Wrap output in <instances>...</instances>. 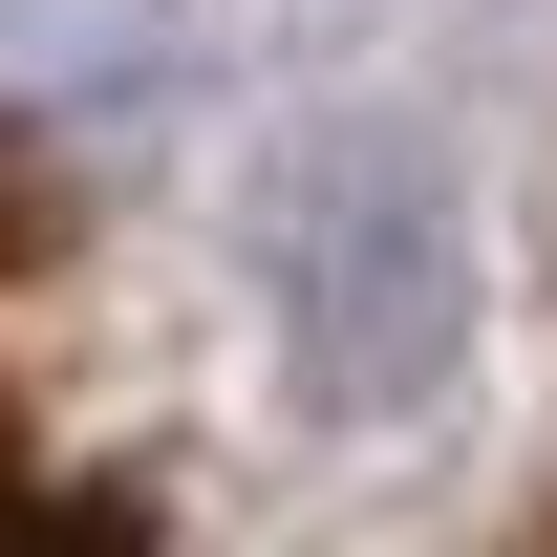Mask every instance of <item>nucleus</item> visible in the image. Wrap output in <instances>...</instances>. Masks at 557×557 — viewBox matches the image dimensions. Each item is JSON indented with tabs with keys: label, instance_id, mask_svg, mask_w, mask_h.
<instances>
[{
	"label": "nucleus",
	"instance_id": "1",
	"mask_svg": "<svg viewBox=\"0 0 557 557\" xmlns=\"http://www.w3.org/2000/svg\"><path fill=\"white\" fill-rule=\"evenodd\" d=\"M278 300H300V386L322 408H408L429 364H450V214L386 129H344L278 214Z\"/></svg>",
	"mask_w": 557,
	"mask_h": 557
},
{
	"label": "nucleus",
	"instance_id": "2",
	"mask_svg": "<svg viewBox=\"0 0 557 557\" xmlns=\"http://www.w3.org/2000/svg\"><path fill=\"white\" fill-rule=\"evenodd\" d=\"M44 278H65V172L0 129V557H172L150 493L44 429Z\"/></svg>",
	"mask_w": 557,
	"mask_h": 557
},
{
	"label": "nucleus",
	"instance_id": "3",
	"mask_svg": "<svg viewBox=\"0 0 557 557\" xmlns=\"http://www.w3.org/2000/svg\"><path fill=\"white\" fill-rule=\"evenodd\" d=\"M493 557H557V472H536V493H515V515H493Z\"/></svg>",
	"mask_w": 557,
	"mask_h": 557
}]
</instances>
